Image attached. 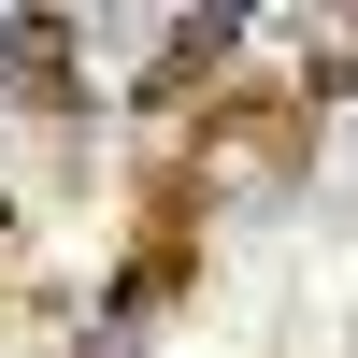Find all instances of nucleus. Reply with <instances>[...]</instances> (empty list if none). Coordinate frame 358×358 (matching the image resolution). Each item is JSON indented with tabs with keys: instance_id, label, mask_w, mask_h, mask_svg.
<instances>
[{
	"instance_id": "nucleus-1",
	"label": "nucleus",
	"mask_w": 358,
	"mask_h": 358,
	"mask_svg": "<svg viewBox=\"0 0 358 358\" xmlns=\"http://www.w3.org/2000/svg\"><path fill=\"white\" fill-rule=\"evenodd\" d=\"M301 129H315V115H301V86H287V101H273V86H258V101H229V86H215L201 187H258V201H287V187H301Z\"/></svg>"
},
{
	"instance_id": "nucleus-2",
	"label": "nucleus",
	"mask_w": 358,
	"mask_h": 358,
	"mask_svg": "<svg viewBox=\"0 0 358 358\" xmlns=\"http://www.w3.org/2000/svg\"><path fill=\"white\" fill-rule=\"evenodd\" d=\"M229 43H244V15H187V29H172V57L143 72V115H201V101H215V72H229Z\"/></svg>"
}]
</instances>
